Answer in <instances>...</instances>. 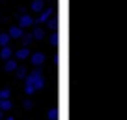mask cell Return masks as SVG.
<instances>
[{"instance_id": "obj_2", "label": "cell", "mask_w": 127, "mask_h": 120, "mask_svg": "<svg viewBox=\"0 0 127 120\" xmlns=\"http://www.w3.org/2000/svg\"><path fill=\"white\" fill-rule=\"evenodd\" d=\"M21 34H23V30H21V28H11V36H13V38H19Z\"/></svg>"}, {"instance_id": "obj_6", "label": "cell", "mask_w": 127, "mask_h": 120, "mask_svg": "<svg viewBox=\"0 0 127 120\" xmlns=\"http://www.w3.org/2000/svg\"><path fill=\"white\" fill-rule=\"evenodd\" d=\"M36 38H37V40L43 38V30H41V28H36Z\"/></svg>"}, {"instance_id": "obj_3", "label": "cell", "mask_w": 127, "mask_h": 120, "mask_svg": "<svg viewBox=\"0 0 127 120\" xmlns=\"http://www.w3.org/2000/svg\"><path fill=\"white\" fill-rule=\"evenodd\" d=\"M32 8H34V9L37 11V9H41V8H43V2H41V0H37V2H34V4H32Z\"/></svg>"}, {"instance_id": "obj_4", "label": "cell", "mask_w": 127, "mask_h": 120, "mask_svg": "<svg viewBox=\"0 0 127 120\" xmlns=\"http://www.w3.org/2000/svg\"><path fill=\"white\" fill-rule=\"evenodd\" d=\"M30 23H32L30 17H23V19H21V24H23V26H26V24H30Z\"/></svg>"}, {"instance_id": "obj_1", "label": "cell", "mask_w": 127, "mask_h": 120, "mask_svg": "<svg viewBox=\"0 0 127 120\" xmlns=\"http://www.w3.org/2000/svg\"><path fill=\"white\" fill-rule=\"evenodd\" d=\"M34 62H36V64H39V62H43V55H41V53H37V55H34Z\"/></svg>"}, {"instance_id": "obj_8", "label": "cell", "mask_w": 127, "mask_h": 120, "mask_svg": "<svg viewBox=\"0 0 127 120\" xmlns=\"http://www.w3.org/2000/svg\"><path fill=\"white\" fill-rule=\"evenodd\" d=\"M28 55V51H26V49H23V51H21L19 53V55H17V56H21V58H24V56H26Z\"/></svg>"}, {"instance_id": "obj_5", "label": "cell", "mask_w": 127, "mask_h": 120, "mask_svg": "<svg viewBox=\"0 0 127 120\" xmlns=\"http://www.w3.org/2000/svg\"><path fill=\"white\" fill-rule=\"evenodd\" d=\"M8 40H9V36H6V34H2V36H0V43H2V45L8 43Z\"/></svg>"}, {"instance_id": "obj_7", "label": "cell", "mask_w": 127, "mask_h": 120, "mask_svg": "<svg viewBox=\"0 0 127 120\" xmlns=\"http://www.w3.org/2000/svg\"><path fill=\"white\" fill-rule=\"evenodd\" d=\"M2 56H4V58H8V56H9V49H8V47L2 51Z\"/></svg>"}, {"instance_id": "obj_9", "label": "cell", "mask_w": 127, "mask_h": 120, "mask_svg": "<svg viewBox=\"0 0 127 120\" xmlns=\"http://www.w3.org/2000/svg\"><path fill=\"white\" fill-rule=\"evenodd\" d=\"M49 15H51V11H45V13H43V15H41V17H39V21H45V19H47V17H49Z\"/></svg>"}]
</instances>
